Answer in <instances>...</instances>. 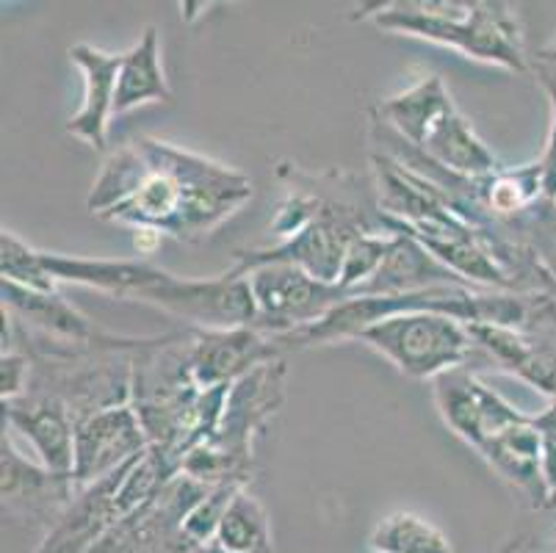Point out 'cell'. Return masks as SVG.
Returning <instances> with one entry per match:
<instances>
[{"label": "cell", "instance_id": "obj_13", "mask_svg": "<svg viewBox=\"0 0 556 553\" xmlns=\"http://www.w3.org/2000/svg\"><path fill=\"white\" fill-rule=\"evenodd\" d=\"M150 449L144 426L130 404L94 413L75 424V468L78 485H92L125 468Z\"/></svg>", "mask_w": 556, "mask_h": 553}, {"label": "cell", "instance_id": "obj_33", "mask_svg": "<svg viewBox=\"0 0 556 553\" xmlns=\"http://www.w3.org/2000/svg\"><path fill=\"white\" fill-rule=\"evenodd\" d=\"M538 59L543 61V64H548V67L554 70V73H556V37L551 39V42L545 45L543 50H540V55H538Z\"/></svg>", "mask_w": 556, "mask_h": 553}, {"label": "cell", "instance_id": "obj_11", "mask_svg": "<svg viewBox=\"0 0 556 553\" xmlns=\"http://www.w3.org/2000/svg\"><path fill=\"white\" fill-rule=\"evenodd\" d=\"M432 385L441 418L477 454L490 440L507 432L509 426L523 424L529 418L515 404H509L502 393H495L490 385H484L471 368L443 374Z\"/></svg>", "mask_w": 556, "mask_h": 553}, {"label": "cell", "instance_id": "obj_17", "mask_svg": "<svg viewBox=\"0 0 556 553\" xmlns=\"http://www.w3.org/2000/svg\"><path fill=\"white\" fill-rule=\"evenodd\" d=\"M3 420L28 438L45 468L73 476L75 418L67 404L53 395L25 393L17 402H3Z\"/></svg>", "mask_w": 556, "mask_h": 553}, {"label": "cell", "instance_id": "obj_22", "mask_svg": "<svg viewBox=\"0 0 556 553\" xmlns=\"http://www.w3.org/2000/svg\"><path fill=\"white\" fill-rule=\"evenodd\" d=\"M172 86L166 80L164 64H161V39L155 25H148L139 42L123 53V67L116 80V105L114 116L148 103H172Z\"/></svg>", "mask_w": 556, "mask_h": 553}, {"label": "cell", "instance_id": "obj_29", "mask_svg": "<svg viewBox=\"0 0 556 553\" xmlns=\"http://www.w3.org/2000/svg\"><path fill=\"white\" fill-rule=\"evenodd\" d=\"M540 84L548 91L551 103V125H548V139H545L543 155H540V169H543V194L545 200L556 202V75L551 70H538Z\"/></svg>", "mask_w": 556, "mask_h": 553}, {"label": "cell", "instance_id": "obj_23", "mask_svg": "<svg viewBox=\"0 0 556 553\" xmlns=\"http://www.w3.org/2000/svg\"><path fill=\"white\" fill-rule=\"evenodd\" d=\"M214 545L225 553H275L269 512L255 495L247 493V487L232 495Z\"/></svg>", "mask_w": 556, "mask_h": 553}, {"label": "cell", "instance_id": "obj_9", "mask_svg": "<svg viewBox=\"0 0 556 553\" xmlns=\"http://www.w3.org/2000/svg\"><path fill=\"white\" fill-rule=\"evenodd\" d=\"M136 302L153 304L169 316H178L180 322H189L191 329H236L252 327L255 322L250 280L230 268L202 280L175 277L161 268L153 286L144 288Z\"/></svg>", "mask_w": 556, "mask_h": 553}, {"label": "cell", "instance_id": "obj_18", "mask_svg": "<svg viewBox=\"0 0 556 553\" xmlns=\"http://www.w3.org/2000/svg\"><path fill=\"white\" fill-rule=\"evenodd\" d=\"M393 230H396V236H393L386 261L374 272L371 280L357 288L355 297H393V293H413L443 286L471 288L452 268L443 266L421 241H416L409 232L399 230V227H393Z\"/></svg>", "mask_w": 556, "mask_h": 553}, {"label": "cell", "instance_id": "obj_26", "mask_svg": "<svg viewBox=\"0 0 556 553\" xmlns=\"http://www.w3.org/2000/svg\"><path fill=\"white\" fill-rule=\"evenodd\" d=\"M0 277L7 282L31 288V291H55V282L50 280L42 266V250H34L20 241L12 230H3L0 236Z\"/></svg>", "mask_w": 556, "mask_h": 553}, {"label": "cell", "instance_id": "obj_7", "mask_svg": "<svg viewBox=\"0 0 556 553\" xmlns=\"http://www.w3.org/2000/svg\"><path fill=\"white\" fill-rule=\"evenodd\" d=\"M399 374L409 379H438L457 368H471L477 357L471 329L459 318L441 313H396L357 335Z\"/></svg>", "mask_w": 556, "mask_h": 553}, {"label": "cell", "instance_id": "obj_28", "mask_svg": "<svg viewBox=\"0 0 556 553\" xmlns=\"http://www.w3.org/2000/svg\"><path fill=\"white\" fill-rule=\"evenodd\" d=\"M34 377V363L25 352H7L0 357V402H17L28 393Z\"/></svg>", "mask_w": 556, "mask_h": 553}, {"label": "cell", "instance_id": "obj_20", "mask_svg": "<svg viewBox=\"0 0 556 553\" xmlns=\"http://www.w3.org/2000/svg\"><path fill=\"white\" fill-rule=\"evenodd\" d=\"M42 266L50 280L73 282V286L94 288L114 299H130L136 302L139 293L153 286L161 274L159 266L144 261H103V257H73L42 252Z\"/></svg>", "mask_w": 556, "mask_h": 553}, {"label": "cell", "instance_id": "obj_5", "mask_svg": "<svg viewBox=\"0 0 556 553\" xmlns=\"http://www.w3.org/2000/svg\"><path fill=\"white\" fill-rule=\"evenodd\" d=\"M286 360L257 365L255 372L232 382L214 435L186 456L180 474L205 487L250 485L255 440L286 404Z\"/></svg>", "mask_w": 556, "mask_h": 553}, {"label": "cell", "instance_id": "obj_3", "mask_svg": "<svg viewBox=\"0 0 556 553\" xmlns=\"http://www.w3.org/2000/svg\"><path fill=\"white\" fill-rule=\"evenodd\" d=\"M230 388H200L191 372V327L144 338L134 354L130 407L139 415L150 449L175 468L214 435Z\"/></svg>", "mask_w": 556, "mask_h": 553}, {"label": "cell", "instance_id": "obj_24", "mask_svg": "<svg viewBox=\"0 0 556 553\" xmlns=\"http://www.w3.org/2000/svg\"><path fill=\"white\" fill-rule=\"evenodd\" d=\"M377 553H454L452 540L416 512H393L368 537Z\"/></svg>", "mask_w": 556, "mask_h": 553}, {"label": "cell", "instance_id": "obj_4", "mask_svg": "<svg viewBox=\"0 0 556 553\" xmlns=\"http://www.w3.org/2000/svg\"><path fill=\"white\" fill-rule=\"evenodd\" d=\"M361 20L391 34L443 45L465 59L484 61L507 73H532L518 9L502 0H391L366 7Z\"/></svg>", "mask_w": 556, "mask_h": 553}, {"label": "cell", "instance_id": "obj_6", "mask_svg": "<svg viewBox=\"0 0 556 553\" xmlns=\"http://www.w3.org/2000/svg\"><path fill=\"white\" fill-rule=\"evenodd\" d=\"M377 116L413 150L463 177H484L502 169L471 122L459 114L441 75H424L418 84L379 100Z\"/></svg>", "mask_w": 556, "mask_h": 553}, {"label": "cell", "instance_id": "obj_2", "mask_svg": "<svg viewBox=\"0 0 556 553\" xmlns=\"http://www.w3.org/2000/svg\"><path fill=\"white\" fill-rule=\"evenodd\" d=\"M277 180L282 183V200L277 202V213L269 225L277 243L236 252L230 272L241 277L263 263H291L305 268L316 280L338 286L352 241L363 232L391 230L386 213L374 216L363 200L349 194V175L330 172L311 177L302 175L296 166L280 164Z\"/></svg>", "mask_w": 556, "mask_h": 553}, {"label": "cell", "instance_id": "obj_1", "mask_svg": "<svg viewBox=\"0 0 556 553\" xmlns=\"http://www.w3.org/2000/svg\"><path fill=\"white\" fill-rule=\"evenodd\" d=\"M250 200L244 172L139 136L105 155L86 208L111 225L191 243L219 230Z\"/></svg>", "mask_w": 556, "mask_h": 553}, {"label": "cell", "instance_id": "obj_14", "mask_svg": "<svg viewBox=\"0 0 556 553\" xmlns=\"http://www.w3.org/2000/svg\"><path fill=\"white\" fill-rule=\"evenodd\" d=\"M271 335L255 327L191 329V372L200 388H230L257 365L282 360Z\"/></svg>", "mask_w": 556, "mask_h": 553}, {"label": "cell", "instance_id": "obj_31", "mask_svg": "<svg viewBox=\"0 0 556 553\" xmlns=\"http://www.w3.org/2000/svg\"><path fill=\"white\" fill-rule=\"evenodd\" d=\"M159 553H225V551H219V548H216L214 542H211V545H202V542L189 540V537H186L184 531H180V535L175 537V540H172V542H166V545L161 548Z\"/></svg>", "mask_w": 556, "mask_h": 553}, {"label": "cell", "instance_id": "obj_10", "mask_svg": "<svg viewBox=\"0 0 556 553\" xmlns=\"http://www.w3.org/2000/svg\"><path fill=\"white\" fill-rule=\"evenodd\" d=\"M211 487L178 474L159 493L130 510L89 553H159L184 531L186 517Z\"/></svg>", "mask_w": 556, "mask_h": 553}, {"label": "cell", "instance_id": "obj_21", "mask_svg": "<svg viewBox=\"0 0 556 553\" xmlns=\"http://www.w3.org/2000/svg\"><path fill=\"white\" fill-rule=\"evenodd\" d=\"M0 297H3V307L34 332L78 343L94 341L100 335V329H94L92 322L59 291H31V288L3 280L0 282Z\"/></svg>", "mask_w": 556, "mask_h": 553}, {"label": "cell", "instance_id": "obj_12", "mask_svg": "<svg viewBox=\"0 0 556 553\" xmlns=\"http://www.w3.org/2000/svg\"><path fill=\"white\" fill-rule=\"evenodd\" d=\"M78 481L73 476L53 474L42 463L25 460L23 451L12 443V438L0 440V499L3 515L17 520H34L45 526V531L62 517V512L73 504L78 493Z\"/></svg>", "mask_w": 556, "mask_h": 553}, {"label": "cell", "instance_id": "obj_27", "mask_svg": "<svg viewBox=\"0 0 556 553\" xmlns=\"http://www.w3.org/2000/svg\"><path fill=\"white\" fill-rule=\"evenodd\" d=\"M239 490H244V487H239V485L211 487L208 493L197 501L194 510L189 512V517H186L184 535L189 537V540L202 542V545H211V542L216 540V531H219L222 517H225L232 495L239 493Z\"/></svg>", "mask_w": 556, "mask_h": 553}, {"label": "cell", "instance_id": "obj_34", "mask_svg": "<svg viewBox=\"0 0 556 553\" xmlns=\"http://www.w3.org/2000/svg\"><path fill=\"white\" fill-rule=\"evenodd\" d=\"M548 510H556V501H551V506H548Z\"/></svg>", "mask_w": 556, "mask_h": 553}, {"label": "cell", "instance_id": "obj_8", "mask_svg": "<svg viewBox=\"0 0 556 553\" xmlns=\"http://www.w3.org/2000/svg\"><path fill=\"white\" fill-rule=\"evenodd\" d=\"M255 299L257 332L286 338L313 327L349 299L346 291L330 282L316 280L305 268L291 263H263L244 274Z\"/></svg>", "mask_w": 556, "mask_h": 553}, {"label": "cell", "instance_id": "obj_30", "mask_svg": "<svg viewBox=\"0 0 556 553\" xmlns=\"http://www.w3.org/2000/svg\"><path fill=\"white\" fill-rule=\"evenodd\" d=\"M543 485L545 493H548V504H545V510H548L551 501H556V443L548 438L543 445Z\"/></svg>", "mask_w": 556, "mask_h": 553}, {"label": "cell", "instance_id": "obj_25", "mask_svg": "<svg viewBox=\"0 0 556 553\" xmlns=\"http://www.w3.org/2000/svg\"><path fill=\"white\" fill-rule=\"evenodd\" d=\"M502 227L513 241L532 252L534 261L543 266L551 280L556 282V202L540 200L526 208L520 216L504 222Z\"/></svg>", "mask_w": 556, "mask_h": 553}, {"label": "cell", "instance_id": "obj_32", "mask_svg": "<svg viewBox=\"0 0 556 553\" xmlns=\"http://www.w3.org/2000/svg\"><path fill=\"white\" fill-rule=\"evenodd\" d=\"M534 426H538L540 432H543V438L554 440L556 443V399L551 402V407L545 410V413L534 415Z\"/></svg>", "mask_w": 556, "mask_h": 553}, {"label": "cell", "instance_id": "obj_15", "mask_svg": "<svg viewBox=\"0 0 556 553\" xmlns=\"http://www.w3.org/2000/svg\"><path fill=\"white\" fill-rule=\"evenodd\" d=\"M139 460V456H136ZM134 460V463H136ZM92 481L80 485L73 504L62 512V517L45 531L42 542L34 548V553H89L111 526L123 517V504H119V490L128 476L130 465Z\"/></svg>", "mask_w": 556, "mask_h": 553}, {"label": "cell", "instance_id": "obj_19", "mask_svg": "<svg viewBox=\"0 0 556 553\" xmlns=\"http://www.w3.org/2000/svg\"><path fill=\"white\" fill-rule=\"evenodd\" d=\"M543 432L534 426V415H529L523 424L509 426L507 432L490 440L479 456L507 485L523 493L534 510H545L548 493L543 485Z\"/></svg>", "mask_w": 556, "mask_h": 553}, {"label": "cell", "instance_id": "obj_16", "mask_svg": "<svg viewBox=\"0 0 556 553\" xmlns=\"http://www.w3.org/2000/svg\"><path fill=\"white\" fill-rule=\"evenodd\" d=\"M70 61L84 75V100H80V109L67 120V134L86 141L92 150L105 152L123 53H109L94 45L78 42L70 48Z\"/></svg>", "mask_w": 556, "mask_h": 553}]
</instances>
